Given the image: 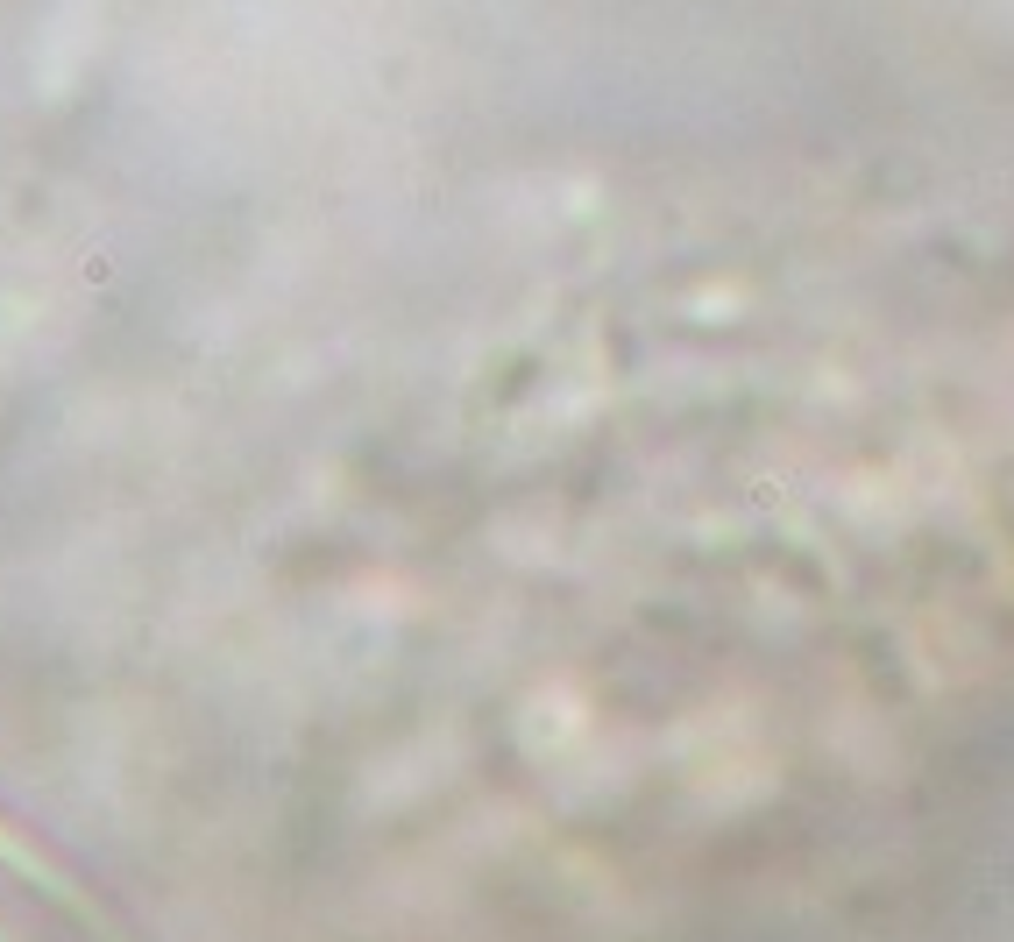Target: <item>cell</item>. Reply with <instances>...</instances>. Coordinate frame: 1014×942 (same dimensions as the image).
I'll return each mask as SVG.
<instances>
[{
  "mask_svg": "<svg viewBox=\"0 0 1014 942\" xmlns=\"http://www.w3.org/2000/svg\"><path fill=\"white\" fill-rule=\"evenodd\" d=\"M79 277H86V283H114V256H106V248H93V256L79 263Z\"/></svg>",
  "mask_w": 1014,
  "mask_h": 942,
  "instance_id": "6da1fadb",
  "label": "cell"
}]
</instances>
